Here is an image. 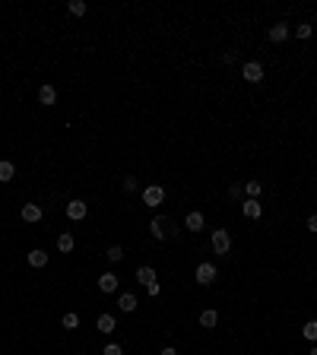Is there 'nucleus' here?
Returning a JSON list of instances; mask_svg holds the SVG:
<instances>
[{
	"instance_id": "30",
	"label": "nucleus",
	"mask_w": 317,
	"mask_h": 355,
	"mask_svg": "<svg viewBox=\"0 0 317 355\" xmlns=\"http://www.w3.org/2000/svg\"><path fill=\"white\" fill-rule=\"evenodd\" d=\"M222 60H225V64H235V60H238V51H225Z\"/></svg>"
},
{
	"instance_id": "12",
	"label": "nucleus",
	"mask_w": 317,
	"mask_h": 355,
	"mask_svg": "<svg viewBox=\"0 0 317 355\" xmlns=\"http://www.w3.org/2000/svg\"><path fill=\"white\" fill-rule=\"evenodd\" d=\"M241 213L247 216V219H260L263 206H260V200H244V203H241Z\"/></svg>"
},
{
	"instance_id": "26",
	"label": "nucleus",
	"mask_w": 317,
	"mask_h": 355,
	"mask_svg": "<svg viewBox=\"0 0 317 355\" xmlns=\"http://www.w3.org/2000/svg\"><path fill=\"white\" fill-rule=\"evenodd\" d=\"M295 35H298V38H311V22H302V25L295 29Z\"/></svg>"
},
{
	"instance_id": "17",
	"label": "nucleus",
	"mask_w": 317,
	"mask_h": 355,
	"mask_svg": "<svg viewBox=\"0 0 317 355\" xmlns=\"http://www.w3.org/2000/svg\"><path fill=\"white\" fill-rule=\"evenodd\" d=\"M200 324L207 327V330H212V327L219 324V314H216V311H212V308H207V311H203V314H200Z\"/></svg>"
},
{
	"instance_id": "5",
	"label": "nucleus",
	"mask_w": 317,
	"mask_h": 355,
	"mask_svg": "<svg viewBox=\"0 0 317 355\" xmlns=\"http://www.w3.org/2000/svg\"><path fill=\"white\" fill-rule=\"evenodd\" d=\"M241 76L247 83H263V67L257 64V60H247V64L241 67Z\"/></svg>"
},
{
	"instance_id": "15",
	"label": "nucleus",
	"mask_w": 317,
	"mask_h": 355,
	"mask_svg": "<svg viewBox=\"0 0 317 355\" xmlns=\"http://www.w3.org/2000/svg\"><path fill=\"white\" fill-rule=\"evenodd\" d=\"M25 260H29V266H35V270H41V266H48V254H45V250H32V254L29 257H25Z\"/></svg>"
},
{
	"instance_id": "19",
	"label": "nucleus",
	"mask_w": 317,
	"mask_h": 355,
	"mask_svg": "<svg viewBox=\"0 0 317 355\" xmlns=\"http://www.w3.org/2000/svg\"><path fill=\"white\" fill-rule=\"evenodd\" d=\"M117 308H121V311H127V314H130V311H136V298H133V295H127V292H124V295L117 298Z\"/></svg>"
},
{
	"instance_id": "25",
	"label": "nucleus",
	"mask_w": 317,
	"mask_h": 355,
	"mask_svg": "<svg viewBox=\"0 0 317 355\" xmlns=\"http://www.w3.org/2000/svg\"><path fill=\"white\" fill-rule=\"evenodd\" d=\"M228 197H232V200H241V197H244V184H232V187H228Z\"/></svg>"
},
{
	"instance_id": "23",
	"label": "nucleus",
	"mask_w": 317,
	"mask_h": 355,
	"mask_svg": "<svg viewBox=\"0 0 317 355\" xmlns=\"http://www.w3.org/2000/svg\"><path fill=\"white\" fill-rule=\"evenodd\" d=\"M61 324L67 327V330H76V327H80V317H76V314H73V311H67V314H64V320H61Z\"/></svg>"
},
{
	"instance_id": "29",
	"label": "nucleus",
	"mask_w": 317,
	"mask_h": 355,
	"mask_svg": "<svg viewBox=\"0 0 317 355\" xmlns=\"http://www.w3.org/2000/svg\"><path fill=\"white\" fill-rule=\"evenodd\" d=\"M146 292H149V298H159V292H162V285H159V282H152V285H146Z\"/></svg>"
},
{
	"instance_id": "14",
	"label": "nucleus",
	"mask_w": 317,
	"mask_h": 355,
	"mask_svg": "<svg viewBox=\"0 0 317 355\" xmlns=\"http://www.w3.org/2000/svg\"><path fill=\"white\" fill-rule=\"evenodd\" d=\"M136 282H140V285L159 282V279H156V270H152V266H140V270H136Z\"/></svg>"
},
{
	"instance_id": "22",
	"label": "nucleus",
	"mask_w": 317,
	"mask_h": 355,
	"mask_svg": "<svg viewBox=\"0 0 317 355\" xmlns=\"http://www.w3.org/2000/svg\"><path fill=\"white\" fill-rule=\"evenodd\" d=\"M105 257H108V260H111V263H121V260H124V247H117V244H111V247H108V254H105Z\"/></svg>"
},
{
	"instance_id": "1",
	"label": "nucleus",
	"mask_w": 317,
	"mask_h": 355,
	"mask_svg": "<svg viewBox=\"0 0 317 355\" xmlns=\"http://www.w3.org/2000/svg\"><path fill=\"white\" fill-rule=\"evenodd\" d=\"M149 235L156 238V241H168V238H175L178 235V225L165 219V216H156V219L149 222Z\"/></svg>"
},
{
	"instance_id": "33",
	"label": "nucleus",
	"mask_w": 317,
	"mask_h": 355,
	"mask_svg": "<svg viewBox=\"0 0 317 355\" xmlns=\"http://www.w3.org/2000/svg\"><path fill=\"white\" fill-rule=\"evenodd\" d=\"M311 355H317V346H314V349H311Z\"/></svg>"
},
{
	"instance_id": "21",
	"label": "nucleus",
	"mask_w": 317,
	"mask_h": 355,
	"mask_svg": "<svg viewBox=\"0 0 317 355\" xmlns=\"http://www.w3.org/2000/svg\"><path fill=\"white\" fill-rule=\"evenodd\" d=\"M244 194H247V200H257V197H260V181H247Z\"/></svg>"
},
{
	"instance_id": "8",
	"label": "nucleus",
	"mask_w": 317,
	"mask_h": 355,
	"mask_svg": "<svg viewBox=\"0 0 317 355\" xmlns=\"http://www.w3.org/2000/svg\"><path fill=\"white\" fill-rule=\"evenodd\" d=\"M286 38H289V25H286V22L270 25V41H273V45H282Z\"/></svg>"
},
{
	"instance_id": "3",
	"label": "nucleus",
	"mask_w": 317,
	"mask_h": 355,
	"mask_svg": "<svg viewBox=\"0 0 317 355\" xmlns=\"http://www.w3.org/2000/svg\"><path fill=\"white\" fill-rule=\"evenodd\" d=\"M162 200H165V187H159V184H149L146 190H143V203H146V206H159Z\"/></svg>"
},
{
	"instance_id": "24",
	"label": "nucleus",
	"mask_w": 317,
	"mask_h": 355,
	"mask_svg": "<svg viewBox=\"0 0 317 355\" xmlns=\"http://www.w3.org/2000/svg\"><path fill=\"white\" fill-rule=\"evenodd\" d=\"M67 10H70L73 16H86V10H89V6H86L83 0H70V6H67Z\"/></svg>"
},
{
	"instance_id": "9",
	"label": "nucleus",
	"mask_w": 317,
	"mask_h": 355,
	"mask_svg": "<svg viewBox=\"0 0 317 355\" xmlns=\"http://www.w3.org/2000/svg\"><path fill=\"white\" fill-rule=\"evenodd\" d=\"M99 289L105 292V295L117 292V276H114V273H102V276H99Z\"/></svg>"
},
{
	"instance_id": "27",
	"label": "nucleus",
	"mask_w": 317,
	"mask_h": 355,
	"mask_svg": "<svg viewBox=\"0 0 317 355\" xmlns=\"http://www.w3.org/2000/svg\"><path fill=\"white\" fill-rule=\"evenodd\" d=\"M102 355H124V349H121V346H117V343H108V346H105V352H102Z\"/></svg>"
},
{
	"instance_id": "31",
	"label": "nucleus",
	"mask_w": 317,
	"mask_h": 355,
	"mask_svg": "<svg viewBox=\"0 0 317 355\" xmlns=\"http://www.w3.org/2000/svg\"><path fill=\"white\" fill-rule=\"evenodd\" d=\"M308 229H311L314 235H317V213H311V216H308Z\"/></svg>"
},
{
	"instance_id": "13",
	"label": "nucleus",
	"mask_w": 317,
	"mask_h": 355,
	"mask_svg": "<svg viewBox=\"0 0 317 355\" xmlns=\"http://www.w3.org/2000/svg\"><path fill=\"white\" fill-rule=\"evenodd\" d=\"M38 102H41V105H54V102H57V89L45 83V86L38 89Z\"/></svg>"
},
{
	"instance_id": "18",
	"label": "nucleus",
	"mask_w": 317,
	"mask_h": 355,
	"mask_svg": "<svg viewBox=\"0 0 317 355\" xmlns=\"http://www.w3.org/2000/svg\"><path fill=\"white\" fill-rule=\"evenodd\" d=\"M13 175H16V165L6 162V159H0V181H13Z\"/></svg>"
},
{
	"instance_id": "6",
	"label": "nucleus",
	"mask_w": 317,
	"mask_h": 355,
	"mask_svg": "<svg viewBox=\"0 0 317 355\" xmlns=\"http://www.w3.org/2000/svg\"><path fill=\"white\" fill-rule=\"evenodd\" d=\"M86 213H89V206H86L83 200H70V203H67V216H70L73 222H80V219H86Z\"/></svg>"
},
{
	"instance_id": "28",
	"label": "nucleus",
	"mask_w": 317,
	"mask_h": 355,
	"mask_svg": "<svg viewBox=\"0 0 317 355\" xmlns=\"http://www.w3.org/2000/svg\"><path fill=\"white\" fill-rule=\"evenodd\" d=\"M121 187L127 190V194H133V190H136V178H124V181H121Z\"/></svg>"
},
{
	"instance_id": "4",
	"label": "nucleus",
	"mask_w": 317,
	"mask_h": 355,
	"mask_svg": "<svg viewBox=\"0 0 317 355\" xmlns=\"http://www.w3.org/2000/svg\"><path fill=\"white\" fill-rule=\"evenodd\" d=\"M197 282H200V285H210V282H216V276H219V270H216V266H212V263H200V266H197Z\"/></svg>"
},
{
	"instance_id": "2",
	"label": "nucleus",
	"mask_w": 317,
	"mask_h": 355,
	"mask_svg": "<svg viewBox=\"0 0 317 355\" xmlns=\"http://www.w3.org/2000/svg\"><path fill=\"white\" fill-rule=\"evenodd\" d=\"M210 241H212V250H216V254H222V257H225L228 250H232V235H228L225 229H212Z\"/></svg>"
},
{
	"instance_id": "20",
	"label": "nucleus",
	"mask_w": 317,
	"mask_h": 355,
	"mask_svg": "<svg viewBox=\"0 0 317 355\" xmlns=\"http://www.w3.org/2000/svg\"><path fill=\"white\" fill-rule=\"evenodd\" d=\"M302 336L311 340V343H317V320H308V324L302 327Z\"/></svg>"
},
{
	"instance_id": "10",
	"label": "nucleus",
	"mask_w": 317,
	"mask_h": 355,
	"mask_svg": "<svg viewBox=\"0 0 317 355\" xmlns=\"http://www.w3.org/2000/svg\"><path fill=\"white\" fill-rule=\"evenodd\" d=\"M96 327H99V330L108 336V333H114V330H117V320H114V314H99Z\"/></svg>"
},
{
	"instance_id": "32",
	"label": "nucleus",
	"mask_w": 317,
	"mask_h": 355,
	"mask_svg": "<svg viewBox=\"0 0 317 355\" xmlns=\"http://www.w3.org/2000/svg\"><path fill=\"white\" fill-rule=\"evenodd\" d=\"M159 355H178V349H175V346H165V349H162Z\"/></svg>"
},
{
	"instance_id": "16",
	"label": "nucleus",
	"mask_w": 317,
	"mask_h": 355,
	"mask_svg": "<svg viewBox=\"0 0 317 355\" xmlns=\"http://www.w3.org/2000/svg\"><path fill=\"white\" fill-rule=\"evenodd\" d=\"M57 250H61V254H70L73 250V235L70 232H61V235H57Z\"/></svg>"
},
{
	"instance_id": "7",
	"label": "nucleus",
	"mask_w": 317,
	"mask_h": 355,
	"mask_svg": "<svg viewBox=\"0 0 317 355\" xmlns=\"http://www.w3.org/2000/svg\"><path fill=\"white\" fill-rule=\"evenodd\" d=\"M41 216H45V210H41L38 203H25V206H22V219H25V222L35 225V222H41Z\"/></svg>"
},
{
	"instance_id": "11",
	"label": "nucleus",
	"mask_w": 317,
	"mask_h": 355,
	"mask_svg": "<svg viewBox=\"0 0 317 355\" xmlns=\"http://www.w3.org/2000/svg\"><path fill=\"white\" fill-rule=\"evenodd\" d=\"M203 225H207L203 213H187V219H184V229H187V232H200Z\"/></svg>"
}]
</instances>
